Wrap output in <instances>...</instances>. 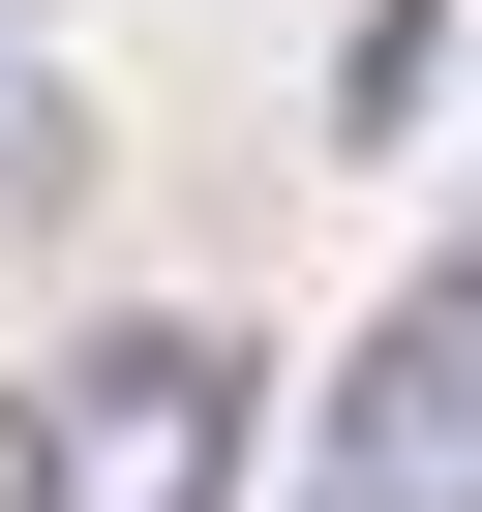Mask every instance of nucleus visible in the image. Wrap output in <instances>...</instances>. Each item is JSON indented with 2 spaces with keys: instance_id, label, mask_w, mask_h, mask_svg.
Segmentation results:
<instances>
[{
  "instance_id": "nucleus-1",
  "label": "nucleus",
  "mask_w": 482,
  "mask_h": 512,
  "mask_svg": "<svg viewBox=\"0 0 482 512\" xmlns=\"http://www.w3.org/2000/svg\"><path fill=\"white\" fill-rule=\"evenodd\" d=\"M302 512H482V241L362 332V392H332V482Z\"/></svg>"
},
{
  "instance_id": "nucleus-2",
  "label": "nucleus",
  "mask_w": 482,
  "mask_h": 512,
  "mask_svg": "<svg viewBox=\"0 0 482 512\" xmlns=\"http://www.w3.org/2000/svg\"><path fill=\"white\" fill-rule=\"evenodd\" d=\"M422 91H452V0H362V31H332V121H362V151H392V121H422Z\"/></svg>"
},
{
  "instance_id": "nucleus-3",
  "label": "nucleus",
  "mask_w": 482,
  "mask_h": 512,
  "mask_svg": "<svg viewBox=\"0 0 482 512\" xmlns=\"http://www.w3.org/2000/svg\"><path fill=\"white\" fill-rule=\"evenodd\" d=\"M0 512H61V392H0Z\"/></svg>"
}]
</instances>
